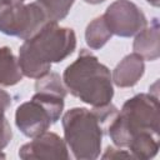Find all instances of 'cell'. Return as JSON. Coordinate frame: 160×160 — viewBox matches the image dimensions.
<instances>
[{
    "label": "cell",
    "mask_w": 160,
    "mask_h": 160,
    "mask_svg": "<svg viewBox=\"0 0 160 160\" xmlns=\"http://www.w3.org/2000/svg\"><path fill=\"white\" fill-rule=\"evenodd\" d=\"M76 48V35L72 29L48 21L19 49V65L22 75L39 79L46 75L51 64L61 62Z\"/></svg>",
    "instance_id": "1"
},
{
    "label": "cell",
    "mask_w": 160,
    "mask_h": 160,
    "mask_svg": "<svg viewBox=\"0 0 160 160\" xmlns=\"http://www.w3.org/2000/svg\"><path fill=\"white\" fill-rule=\"evenodd\" d=\"M118 114L111 102L102 106L72 108L62 119L64 140L76 160H95L100 156L104 132Z\"/></svg>",
    "instance_id": "2"
},
{
    "label": "cell",
    "mask_w": 160,
    "mask_h": 160,
    "mask_svg": "<svg viewBox=\"0 0 160 160\" xmlns=\"http://www.w3.org/2000/svg\"><path fill=\"white\" fill-rule=\"evenodd\" d=\"M62 82L71 95L91 106L106 105L114 96L110 70L85 49H81L78 59L66 66Z\"/></svg>",
    "instance_id": "3"
},
{
    "label": "cell",
    "mask_w": 160,
    "mask_h": 160,
    "mask_svg": "<svg viewBox=\"0 0 160 160\" xmlns=\"http://www.w3.org/2000/svg\"><path fill=\"white\" fill-rule=\"evenodd\" d=\"M158 94H138L126 100L108 126V134L115 146L126 149L139 134H160Z\"/></svg>",
    "instance_id": "4"
},
{
    "label": "cell",
    "mask_w": 160,
    "mask_h": 160,
    "mask_svg": "<svg viewBox=\"0 0 160 160\" xmlns=\"http://www.w3.org/2000/svg\"><path fill=\"white\" fill-rule=\"evenodd\" d=\"M64 98L48 92H35L31 100L22 102L15 111L16 128L28 138H35L49 130L61 116Z\"/></svg>",
    "instance_id": "5"
},
{
    "label": "cell",
    "mask_w": 160,
    "mask_h": 160,
    "mask_svg": "<svg viewBox=\"0 0 160 160\" xmlns=\"http://www.w3.org/2000/svg\"><path fill=\"white\" fill-rule=\"evenodd\" d=\"M45 22L46 15L38 1L4 6L0 11V32L22 40L31 38Z\"/></svg>",
    "instance_id": "6"
},
{
    "label": "cell",
    "mask_w": 160,
    "mask_h": 160,
    "mask_svg": "<svg viewBox=\"0 0 160 160\" xmlns=\"http://www.w3.org/2000/svg\"><path fill=\"white\" fill-rule=\"evenodd\" d=\"M102 18L111 34L120 38L134 36L148 25L144 11L130 0H115L106 8Z\"/></svg>",
    "instance_id": "7"
},
{
    "label": "cell",
    "mask_w": 160,
    "mask_h": 160,
    "mask_svg": "<svg viewBox=\"0 0 160 160\" xmlns=\"http://www.w3.org/2000/svg\"><path fill=\"white\" fill-rule=\"evenodd\" d=\"M19 158L22 160H68L70 159V154L64 139L55 132L45 131L32 138L30 142L24 144L19 149Z\"/></svg>",
    "instance_id": "8"
},
{
    "label": "cell",
    "mask_w": 160,
    "mask_h": 160,
    "mask_svg": "<svg viewBox=\"0 0 160 160\" xmlns=\"http://www.w3.org/2000/svg\"><path fill=\"white\" fill-rule=\"evenodd\" d=\"M144 72V59L140 55L132 52L126 55L115 66L111 74V80L118 88H131L139 82Z\"/></svg>",
    "instance_id": "9"
},
{
    "label": "cell",
    "mask_w": 160,
    "mask_h": 160,
    "mask_svg": "<svg viewBox=\"0 0 160 160\" xmlns=\"http://www.w3.org/2000/svg\"><path fill=\"white\" fill-rule=\"evenodd\" d=\"M134 52L140 55L144 60L155 61L160 56V40H159V21L158 18L152 19L150 26H145L135 35L132 42Z\"/></svg>",
    "instance_id": "10"
},
{
    "label": "cell",
    "mask_w": 160,
    "mask_h": 160,
    "mask_svg": "<svg viewBox=\"0 0 160 160\" xmlns=\"http://www.w3.org/2000/svg\"><path fill=\"white\" fill-rule=\"evenodd\" d=\"M160 146V134L154 132H142L136 135L128 145V151L132 155L134 159L149 160L152 159Z\"/></svg>",
    "instance_id": "11"
},
{
    "label": "cell",
    "mask_w": 160,
    "mask_h": 160,
    "mask_svg": "<svg viewBox=\"0 0 160 160\" xmlns=\"http://www.w3.org/2000/svg\"><path fill=\"white\" fill-rule=\"evenodd\" d=\"M18 58L10 48H0V86H12L22 80Z\"/></svg>",
    "instance_id": "12"
},
{
    "label": "cell",
    "mask_w": 160,
    "mask_h": 160,
    "mask_svg": "<svg viewBox=\"0 0 160 160\" xmlns=\"http://www.w3.org/2000/svg\"><path fill=\"white\" fill-rule=\"evenodd\" d=\"M112 36L102 15L91 20L85 30V41L92 50H100Z\"/></svg>",
    "instance_id": "13"
},
{
    "label": "cell",
    "mask_w": 160,
    "mask_h": 160,
    "mask_svg": "<svg viewBox=\"0 0 160 160\" xmlns=\"http://www.w3.org/2000/svg\"><path fill=\"white\" fill-rule=\"evenodd\" d=\"M35 91L58 95V96L64 98V99L68 94V90H66L60 75L58 72H51V71H49L46 75L36 79Z\"/></svg>",
    "instance_id": "14"
},
{
    "label": "cell",
    "mask_w": 160,
    "mask_h": 160,
    "mask_svg": "<svg viewBox=\"0 0 160 160\" xmlns=\"http://www.w3.org/2000/svg\"><path fill=\"white\" fill-rule=\"evenodd\" d=\"M42 8L48 21H60L65 19L75 0H36Z\"/></svg>",
    "instance_id": "15"
},
{
    "label": "cell",
    "mask_w": 160,
    "mask_h": 160,
    "mask_svg": "<svg viewBox=\"0 0 160 160\" xmlns=\"http://www.w3.org/2000/svg\"><path fill=\"white\" fill-rule=\"evenodd\" d=\"M12 138V130L11 126L4 115H0V159H5V154L2 152V150L10 144Z\"/></svg>",
    "instance_id": "16"
},
{
    "label": "cell",
    "mask_w": 160,
    "mask_h": 160,
    "mask_svg": "<svg viewBox=\"0 0 160 160\" xmlns=\"http://www.w3.org/2000/svg\"><path fill=\"white\" fill-rule=\"evenodd\" d=\"M102 159H134L132 155L125 150L124 148H114V146H108L105 152L101 155Z\"/></svg>",
    "instance_id": "17"
},
{
    "label": "cell",
    "mask_w": 160,
    "mask_h": 160,
    "mask_svg": "<svg viewBox=\"0 0 160 160\" xmlns=\"http://www.w3.org/2000/svg\"><path fill=\"white\" fill-rule=\"evenodd\" d=\"M10 106H11V96L5 90L0 89V115H4Z\"/></svg>",
    "instance_id": "18"
},
{
    "label": "cell",
    "mask_w": 160,
    "mask_h": 160,
    "mask_svg": "<svg viewBox=\"0 0 160 160\" xmlns=\"http://www.w3.org/2000/svg\"><path fill=\"white\" fill-rule=\"evenodd\" d=\"M25 0H0V6H15L24 4Z\"/></svg>",
    "instance_id": "19"
},
{
    "label": "cell",
    "mask_w": 160,
    "mask_h": 160,
    "mask_svg": "<svg viewBox=\"0 0 160 160\" xmlns=\"http://www.w3.org/2000/svg\"><path fill=\"white\" fill-rule=\"evenodd\" d=\"M86 4H91V5H96V4H101L105 0H84Z\"/></svg>",
    "instance_id": "20"
}]
</instances>
